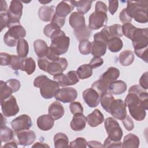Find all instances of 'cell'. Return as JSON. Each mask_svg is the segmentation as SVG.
Instances as JSON below:
<instances>
[{"label": "cell", "mask_w": 148, "mask_h": 148, "mask_svg": "<svg viewBox=\"0 0 148 148\" xmlns=\"http://www.w3.org/2000/svg\"><path fill=\"white\" fill-rule=\"evenodd\" d=\"M2 114L6 117H12L16 115L19 112V107L16 98L13 95L1 101Z\"/></svg>", "instance_id": "30bf717a"}, {"label": "cell", "mask_w": 148, "mask_h": 148, "mask_svg": "<svg viewBox=\"0 0 148 148\" xmlns=\"http://www.w3.org/2000/svg\"><path fill=\"white\" fill-rule=\"evenodd\" d=\"M54 147L56 148L69 147L68 136L62 132H58L54 136Z\"/></svg>", "instance_id": "4dcf8cb0"}, {"label": "cell", "mask_w": 148, "mask_h": 148, "mask_svg": "<svg viewBox=\"0 0 148 148\" xmlns=\"http://www.w3.org/2000/svg\"><path fill=\"white\" fill-rule=\"evenodd\" d=\"M147 6L148 2L147 1H127L125 10L128 16L132 18H133L136 22L146 23L148 21Z\"/></svg>", "instance_id": "7a4b0ae2"}, {"label": "cell", "mask_w": 148, "mask_h": 148, "mask_svg": "<svg viewBox=\"0 0 148 148\" xmlns=\"http://www.w3.org/2000/svg\"><path fill=\"white\" fill-rule=\"evenodd\" d=\"M82 96L84 102L90 108H95L99 105L100 95L94 89L92 88L86 89L83 92Z\"/></svg>", "instance_id": "e0dca14e"}, {"label": "cell", "mask_w": 148, "mask_h": 148, "mask_svg": "<svg viewBox=\"0 0 148 148\" xmlns=\"http://www.w3.org/2000/svg\"><path fill=\"white\" fill-rule=\"evenodd\" d=\"M9 20V17L7 12H2L1 13V31L3 29L7 27Z\"/></svg>", "instance_id": "91938a15"}, {"label": "cell", "mask_w": 148, "mask_h": 148, "mask_svg": "<svg viewBox=\"0 0 148 148\" xmlns=\"http://www.w3.org/2000/svg\"><path fill=\"white\" fill-rule=\"evenodd\" d=\"M107 21L108 16L106 13L95 11L89 16L88 27L91 30L98 29L105 26Z\"/></svg>", "instance_id": "8fae6325"}, {"label": "cell", "mask_w": 148, "mask_h": 148, "mask_svg": "<svg viewBox=\"0 0 148 148\" xmlns=\"http://www.w3.org/2000/svg\"><path fill=\"white\" fill-rule=\"evenodd\" d=\"M131 116L136 121H142L146 117V110L139 104H132L127 106Z\"/></svg>", "instance_id": "d4e9b609"}, {"label": "cell", "mask_w": 148, "mask_h": 148, "mask_svg": "<svg viewBox=\"0 0 148 148\" xmlns=\"http://www.w3.org/2000/svg\"><path fill=\"white\" fill-rule=\"evenodd\" d=\"M122 123L124 127L127 131H131L134 128V122L129 115L127 114L125 117L122 120Z\"/></svg>", "instance_id": "f5cc1de1"}, {"label": "cell", "mask_w": 148, "mask_h": 148, "mask_svg": "<svg viewBox=\"0 0 148 148\" xmlns=\"http://www.w3.org/2000/svg\"><path fill=\"white\" fill-rule=\"evenodd\" d=\"M79 50L82 54H89L91 51V43L88 40H82L80 41Z\"/></svg>", "instance_id": "7bdbcfd3"}, {"label": "cell", "mask_w": 148, "mask_h": 148, "mask_svg": "<svg viewBox=\"0 0 148 148\" xmlns=\"http://www.w3.org/2000/svg\"><path fill=\"white\" fill-rule=\"evenodd\" d=\"M25 36V28L21 24H17L9 28L3 36V41L8 46L13 47L17 45L20 39H24Z\"/></svg>", "instance_id": "52a82bcc"}, {"label": "cell", "mask_w": 148, "mask_h": 148, "mask_svg": "<svg viewBox=\"0 0 148 148\" xmlns=\"http://www.w3.org/2000/svg\"><path fill=\"white\" fill-rule=\"evenodd\" d=\"M69 109L73 115L78 113H83V108L82 104L79 102H72L69 105Z\"/></svg>", "instance_id": "c3c4849f"}, {"label": "cell", "mask_w": 148, "mask_h": 148, "mask_svg": "<svg viewBox=\"0 0 148 148\" xmlns=\"http://www.w3.org/2000/svg\"><path fill=\"white\" fill-rule=\"evenodd\" d=\"M14 136L13 131L6 125L1 126L0 138L2 142L10 141Z\"/></svg>", "instance_id": "74e56055"}, {"label": "cell", "mask_w": 148, "mask_h": 148, "mask_svg": "<svg viewBox=\"0 0 148 148\" xmlns=\"http://www.w3.org/2000/svg\"><path fill=\"white\" fill-rule=\"evenodd\" d=\"M140 140L139 138L133 134H128L124 136L122 147H138L139 146Z\"/></svg>", "instance_id": "f546056e"}, {"label": "cell", "mask_w": 148, "mask_h": 148, "mask_svg": "<svg viewBox=\"0 0 148 148\" xmlns=\"http://www.w3.org/2000/svg\"><path fill=\"white\" fill-rule=\"evenodd\" d=\"M34 50L39 58H43L47 56L49 47L46 42L42 39H36L34 42Z\"/></svg>", "instance_id": "4316f807"}, {"label": "cell", "mask_w": 148, "mask_h": 148, "mask_svg": "<svg viewBox=\"0 0 148 148\" xmlns=\"http://www.w3.org/2000/svg\"><path fill=\"white\" fill-rule=\"evenodd\" d=\"M87 122L91 127H95L101 124L104 121V116L98 109H95L87 117Z\"/></svg>", "instance_id": "cb8c5ba5"}, {"label": "cell", "mask_w": 148, "mask_h": 148, "mask_svg": "<svg viewBox=\"0 0 148 148\" xmlns=\"http://www.w3.org/2000/svg\"><path fill=\"white\" fill-rule=\"evenodd\" d=\"M136 27L133 25L131 23H127L123 24L122 25V32L123 34L125 35L127 38L131 39L132 35L136 29Z\"/></svg>", "instance_id": "f6af8a7d"}, {"label": "cell", "mask_w": 148, "mask_h": 148, "mask_svg": "<svg viewBox=\"0 0 148 148\" xmlns=\"http://www.w3.org/2000/svg\"><path fill=\"white\" fill-rule=\"evenodd\" d=\"M107 46L111 52L117 53L120 51L123 48V43L120 38L113 37L109 39Z\"/></svg>", "instance_id": "d6a6232c"}, {"label": "cell", "mask_w": 148, "mask_h": 148, "mask_svg": "<svg viewBox=\"0 0 148 148\" xmlns=\"http://www.w3.org/2000/svg\"><path fill=\"white\" fill-rule=\"evenodd\" d=\"M87 146L88 147H103L102 145L98 141L91 140L87 143Z\"/></svg>", "instance_id": "6125c7cd"}, {"label": "cell", "mask_w": 148, "mask_h": 148, "mask_svg": "<svg viewBox=\"0 0 148 148\" xmlns=\"http://www.w3.org/2000/svg\"><path fill=\"white\" fill-rule=\"evenodd\" d=\"M110 39L106 28H103L94 35V41L91 43V53L94 57H101L105 55L106 51L108 42Z\"/></svg>", "instance_id": "8992f818"}, {"label": "cell", "mask_w": 148, "mask_h": 148, "mask_svg": "<svg viewBox=\"0 0 148 148\" xmlns=\"http://www.w3.org/2000/svg\"><path fill=\"white\" fill-rule=\"evenodd\" d=\"M135 58L134 53L131 50H127L123 51L119 56V61L120 64L124 66L131 65Z\"/></svg>", "instance_id": "f1b7e54d"}, {"label": "cell", "mask_w": 148, "mask_h": 148, "mask_svg": "<svg viewBox=\"0 0 148 148\" xmlns=\"http://www.w3.org/2000/svg\"><path fill=\"white\" fill-rule=\"evenodd\" d=\"M32 147H49V146L45 143L36 142L32 146Z\"/></svg>", "instance_id": "03108f58"}, {"label": "cell", "mask_w": 148, "mask_h": 148, "mask_svg": "<svg viewBox=\"0 0 148 148\" xmlns=\"http://www.w3.org/2000/svg\"><path fill=\"white\" fill-rule=\"evenodd\" d=\"M103 63V60L99 57H94L90 62V66L93 69L101 66Z\"/></svg>", "instance_id": "db71d44e"}, {"label": "cell", "mask_w": 148, "mask_h": 148, "mask_svg": "<svg viewBox=\"0 0 148 148\" xmlns=\"http://www.w3.org/2000/svg\"><path fill=\"white\" fill-rule=\"evenodd\" d=\"M103 147H122V143L120 141H113L110 140L108 137L105 139L103 145Z\"/></svg>", "instance_id": "816d5d0a"}, {"label": "cell", "mask_w": 148, "mask_h": 148, "mask_svg": "<svg viewBox=\"0 0 148 148\" xmlns=\"http://www.w3.org/2000/svg\"><path fill=\"white\" fill-rule=\"evenodd\" d=\"M126 106L122 99H114L110 106L109 113L115 119L122 120L127 116Z\"/></svg>", "instance_id": "4fadbf2b"}, {"label": "cell", "mask_w": 148, "mask_h": 148, "mask_svg": "<svg viewBox=\"0 0 148 148\" xmlns=\"http://www.w3.org/2000/svg\"><path fill=\"white\" fill-rule=\"evenodd\" d=\"M51 23L54 24L60 28L64 25L65 23V18L60 17L56 15L55 13L51 20Z\"/></svg>", "instance_id": "11a10c76"}, {"label": "cell", "mask_w": 148, "mask_h": 148, "mask_svg": "<svg viewBox=\"0 0 148 148\" xmlns=\"http://www.w3.org/2000/svg\"><path fill=\"white\" fill-rule=\"evenodd\" d=\"M106 28L110 38L113 37L120 38L123 35L122 32V26L120 24H116L111 26L106 25Z\"/></svg>", "instance_id": "f35d334b"}, {"label": "cell", "mask_w": 148, "mask_h": 148, "mask_svg": "<svg viewBox=\"0 0 148 148\" xmlns=\"http://www.w3.org/2000/svg\"><path fill=\"white\" fill-rule=\"evenodd\" d=\"M51 2V1H39V2H40V3H49V2Z\"/></svg>", "instance_id": "003e7915"}, {"label": "cell", "mask_w": 148, "mask_h": 148, "mask_svg": "<svg viewBox=\"0 0 148 148\" xmlns=\"http://www.w3.org/2000/svg\"><path fill=\"white\" fill-rule=\"evenodd\" d=\"M87 119L83 113L76 114L73 116L70 125L72 130L75 131L83 130L86 125Z\"/></svg>", "instance_id": "44dd1931"}, {"label": "cell", "mask_w": 148, "mask_h": 148, "mask_svg": "<svg viewBox=\"0 0 148 148\" xmlns=\"http://www.w3.org/2000/svg\"><path fill=\"white\" fill-rule=\"evenodd\" d=\"M1 13L2 12H7L8 9V5L7 3L5 1L3 0H1Z\"/></svg>", "instance_id": "be15d7a7"}, {"label": "cell", "mask_w": 148, "mask_h": 148, "mask_svg": "<svg viewBox=\"0 0 148 148\" xmlns=\"http://www.w3.org/2000/svg\"><path fill=\"white\" fill-rule=\"evenodd\" d=\"M77 92L76 89L72 87H64L57 91L54 98L63 103H71L77 98Z\"/></svg>", "instance_id": "5bb4252c"}, {"label": "cell", "mask_w": 148, "mask_h": 148, "mask_svg": "<svg viewBox=\"0 0 148 148\" xmlns=\"http://www.w3.org/2000/svg\"><path fill=\"white\" fill-rule=\"evenodd\" d=\"M48 112L49 114L54 120H57L64 116V109L60 102L55 101L50 105L48 109Z\"/></svg>", "instance_id": "603a6c76"}, {"label": "cell", "mask_w": 148, "mask_h": 148, "mask_svg": "<svg viewBox=\"0 0 148 148\" xmlns=\"http://www.w3.org/2000/svg\"><path fill=\"white\" fill-rule=\"evenodd\" d=\"M127 88V84L124 81L115 80L109 84L108 91L114 95H120L125 92Z\"/></svg>", "instance_id": "83f0119b"}, {"label": "cell", "mask_w": 148, "mask_h": 148, "mask_svg": "<svg viewBox=\"0 0 148 148\" xmlns=\"http://www.w3.org/2000/svg\"><path fill=\"white\" fill-rule=\"evenodd\" d=\"M95 11L102 12L107 13L108 7L104 2L102 1H97L95 6Z\"/></svg>", "instance_id": "94428289"}, {"label": "cell", "mask_w": 148, "mask_h": 148, "mask_svg": "<svg viewBox=\"0 0 148 148\" xmlns=\"http://www.w3.org/2000/svg\"><path fill=\"white\" fill-rule=\"evenodd\" d=\"M19 145L26 146L31 145L36 139L35 133L31 130H24L16 132Z\"/></svg>", "instance_id": "ac0fdd59"}, {"label": "cell", "mask_w": 148, "mask_h": 148, "mask_svg": "<svg viewBox=\"0 0 148 148\" xmlns=\"http://www.w3.org/2000/svg\"><path fill=\"white\" fill-rule=\"evenodd\" d=\"M50 39L51 43L49 49L54 53L60 56L67 52L69 46L70 39L66 36L63 31L61 29L57 31L52 35Z\"/></svg>", "instance_id": "5b68a950"}, {"label": "cell", "mask_w": 148, "mask_h": 148, "mask_svg": "<svg viewBox=\"0 0 148 148\" xmlns=\"http://www.w3.org/2000/svg\"><path fill=\"white\" fill-rule=\"evenodd\" d=\"M87 143L86 139L79 137L71 142L69 146L71 147H87Z\"/></svg>", "instance_id": "7dc6e473"}, {"label": "cell", "mask_w": 148, "mask_h": 148, "mask_svg": "<svg viewBox=\"0 0 148 148\" xmlns=\"http://www.w3.org/2000/svg\"><path fill=\"white\" fill-rule=\"evenodd\" d=\"M0 60H1V65L9 66L12 61V55H10L6 53H1Z\"/></svg>", "instance_id": "f907efd6"}, {"label": "cell", "mask_w": 148, "mask_h": 148, "mask_svg": "<svg viewBox=\"0 0 148 148\" xmlns=\"http://www.w3.org/2000/svg\"><path fill=\"white\" fill-rule=\"evenodd\" d=\"M60 29H61L60 27H58L54 24L51 23L50 24H47L45 27L43 29V33L45 35L50 38L55 32H56L57 31Z\"/></svg>", "instance_id": "bcb514c9"}, {"label": "cell", "mask_w": 148, "mask_h": 148, "mask_svg": "<svg viewBox=\"0 0 148 148\" xmlns=\"http://www.w3.org/2000/svg\"><path fill=\"white\" fill-rule=\"evenodd\" d=\"M54 14L53 6H42L38 11V16L40 20L45 22L50 21Z\"/></svg>", "instance_id": "484cf974"}, {"label": "cell", "mask_w": 148, "mask_h": 148, "mask_svg": "<svg viewBox=\"0 0 148 148\" xmlns=\"http://www.w3.org/2000/svg\"><path fill=\"white\" fill-rule=\"evenodd\" d=\"M147 46L148 45L138 46L134 48L135 54L146 63L147 62Z\"/></svg>", "instance_id": "ee69618b"}, {"label": "cell", "mask_w": 148, "mask_h": 148, "mask_svg": "<svg viewBox=\"0 0 148 148\" xmlns=\"http://www.w3.org/2000/svg\"><path fill=\"white\" fill-rule=\"evenodd\" d=\"M148 72H145L143 73L139 79V83L140 87L145 90H147L148 88Z\"/></svg>", "instance_id": "6f0895ef"}, {"label": "cell", "mask_w": 148, "mask_h": 148, "mask_svg": "<svg viewBox=\"0 0 148 148\" xmlns=\"http://www.w3.org/2000/svg\"><path fill=\"white\" fill-rule=\"evenodd\" d=\"M34 86L39 88L41 96L45 99H51L54 97L60 89V85L55 80H50L45 75L37 76L34 81Z\"/></svg>", "instance_id": "6da1fadb"}, {"label": "cell", "mask_w": 148, "mask_h": 148, "mask_svg": "<svg viewBox=\"0 0 148 148\" xmlns=\"http://www.w3.org/2000/svg\"><path fill=\"white\" fill-rule=\"evenodd\" d=\"M2 147H17V145L15 141H11L6 143Z\"/></svg>", "instance_id": "e7e4bbea"}, {"label": "cell", "mask_w": 148, "mask_h": 148, "mask_svg": "<svg viewBox=\"0 0 148 148\" xmlns=\"http://www.w3.org/2000/svg\"><path fill=\"white\" fill-rule=\"evenodd\" d=\"M69 23L74 30L81 28L86 25L85 17L77 12H72L69 18Z\"/></svg>", "instance_id": "ffe728a7"}, {"label": "cell", "mask_w": 148, "mask_h": 148, "mask_svg": "<svg viewBox=\"0 0 148 148\" xmlns=\"http://www.w3.org/2000/svg\"><path fill=\"white\" fill-rule=\"evenodd\" d=\"M74 6L77 8V12L82 14H86L88 12L91 7L92 1L89 0H82V1H72Z\"/></svg>", "instance_id": "1f68e13d"}, {"label": "cell", "mask_w": 148, "mask_h": 148, "mask_svg": "<svg viewBox=\"0 0 148 148\" xmlns=\"http://www.w3.org/2000/svg\"><path fill=\"white\" fill-rule=\"evenodd\" d=\"M23 5L21 2L17 0L12 1L9 8L7 12L9 17V20L7 27L10 28L12 26L20 24V20L23 14Z\"/></svg>", "instance_id": "ba28073f"}, {"label": "cell", "mask_w": 148, "mask_h": 148, "mask_svg": "<svg viewBox=\"0 0 148 148\" xmlns=\"http://www.w3.org/2000/svg\"><path fill=\"white\" fill-rule=\"evenodd\" d=\"M29 53V46L24 39H20L17 44V53L20 57L25 58Z\"/></svg>", "instance_id": "e575fe53"}, {"label": "cell", "mask_w": 148, "mask_h": 148, "mask_svg": "<svg viewBox=\"0 0 148 148\" xmlns=\"http://www.w3.org/2000/svg\"><path fill=\"white\" fill-rule=\"evenodd\" d=\"M118 1H109V11L112 15H113L118 9Z\"/></svg>", "instance_id": "680465c9"}, {"label": "cell", "mask_w": 148, "mask_h": 148, "mask_svg": "<svg viewBox=\"0 0 148 148\" xmlns=\"http://www.w3.org/2000/svg\"><path fill=\"white\" fill-rule=\"evenodd\" d=\"M6 83L11 88L13 92H16L18 91L20 88V82L16 79H10L7 80Z\"/></svg>", "instance_id": "681fc988"}, {"label": "cell", "mask_w": 148, "mask_h": 148, "mask_svg": "<svg viewBox=\"0 0 148 148\" xmlns=\"http://www.w3.org/2000/svg\"><path fill=\"white\" fill-rule=\"evenodd\" d=\"M39 68L53 76L62 73L68 66V61L65 58H60L56 61H51L46 57L39 58L38 60Z\"/></svg>", "instance_id": "277c9868"}, {"label": "cell", "mask_w": 148, "mask_h": 148, "mask_svg": "<svg viewBox=\"0 0 148 148\" xmlns=\"http://www.w3.org/2000/svg\"><path fill=\"white\" fill-rule=\"evenodd\" d=\"M53 79L61 87L74 85L79 82L76 71H70L66 75L62 73L58 74L54 76Z\"/></svg>", "instance_id": "7c38bea8"}, {"label": "cell", "mask_w": 148, "mask_h": 148, "mask_svg": "<svg viewBox=\"0 0 148 148\" xmlns=\"http://www.w3.org/2000/svg\"><path fill=\"white\" fill-rule=\"evenodd\" d=\"M36 68V63L35 61L33 58L31 57L25 58H24L23 67V71L26 72V73L30 75L32 73L34 72Z\"/></svg>", "instance_id": "ab89813d"}, {"label": "cell", "mask_w": 148, "mask_h": 148, "mask_svg": "<svg viewBox=\"0 0 148 148\" xmlns=\"http://www.w3.org/2000/svg\"><path fill=\"white\" fill-rule=\"evenodd\" d=\"M0 92H1V101L5 99L10 95L13 92L11 88L3 80L0 82Z\"/></svg>", "instance_id": "b9f144b4"}, {"label": "cell", "mask_w": 148, "mask_h": 148, "mask_svg": "<svg viewBox=\"0 0 148 148\" xmlns=\"http://www.w3.org/2000/svg\"><path fill=\"white\" fill-rule=\"evenodd\" d=\"M114 100V97L109 91H106L100 95V102L101 105L103 108L105 110L109 113V108L112 103V102Z\"/></svg>", "instance_id": "836d02e7"}, {"label": "cell", "mask_w": 148, "mask_h": 148, "mask_svg": "<svg viewBox=\"0 0 148 148\" xmlns=\"http://www.w3.org/2000/svg\"><path fill=\"white\" fill-rule=\"evenodd\" d=\"M104 125L108 138L113 141H120L123 136V131L119 123L112 117H108L104 121Z\"/></svg>", "instance_id": "9c48e42d"}, {"label": "cell", "mask_w": 148, "mask_h": 148, "mask_svg": "<svg viewBox=\"0 0 148 148\" xmlns=\"http://www.w3.org/2000/svg\"><path fill=\"white\" fill-rule=\"evenodd\" d=\"M120 71L115 67H109L91 85V88L94 89L101 95L103 93L108 91L109 84L116 80L119 77Z\"/></svg>", "instance_id": "3957f363"}, {"label": "cell", "mask_w": 148, "mask_h": 148, "mask_svg": "<svg viewBox=\"0 0 148 148\" xmlns=\"http://www.w3.org/2000/svg\"><path fill=\"white\" fill-rule=\"evenodd\" d=\"M133 47L141 45H148V29L136 28L130 39Z\"/></svg>", "instance_id": "2e32d148"}, {"label": "cell", "mask_w": 148, "mask_h": 148, "mask_svg": "<svg viewBox=\"0 0 148 148\" xmlns=\"http://www.w3.org/2000/svg\"><path fill=\"white\" fill-rule=\"evenodd\" d=\"M32 123L31 117L27 114H21L11 122L12 129L15 132H19L24 130H28L32 127Z\"/></svg>", "instance_id": "9a60e30c"}, {"label": "cell", "mask_w": 148, "mask_h": 148, "mask_svg": "<svg viewBox=\"0 0 148 148\" xmlns=\"http://www.w3.org/2000/svg\"><path fill=\"white\" fill-rule=\"evenodd\" d=\"M76 73L79 79H86L92 76V68L89 64H83L77 68Z\"/></svg>", "instance_id": "d590c367"}, {"label": "cell", "mask_w": 148, "mask_h": 148, "mask_svg": "<svg viewBox=\"0 0 148 148\" xmlns=\"http://www.w3.org/2000/svg\"><path fill=\"white\" fill-rule=\"evenodd\" d=\"M119 19L121 23L125 24L127 23H131L132 18L130 17L126 12L125 8H124L119 14Z\"/></svg>", "instance_id": "9f6ffc18"}, {"label": "cell", "mask_w": 148, "mask_h": 148, "mask_svg": "<svg viewBox=\"0 0 148 148\" xmlns=\"http://www.w3.org/2000/svg\"><path fill=\"white\" fill-rule=\"evenodd\" d=\"M38 128L42 131H48L51 130L54 124V120L49 114H43L40 116L36 120Z\"/></svg>", "instance_id": "7402d4cb"}, {"label": "cell", "mask_w": 148, "mask_h": 148, "mask_svg": "<svg viewBox=\"0 0 148 148\" xmlns=\"http://www.w3.org/2000/svg\"><path fill=\"white\" fill-rule=\"evenodd\" d=\"M72 1H62L57 6L55 14L60 17L65 18L74 9Z\"/></svg>", "instance_id": "d6986e66"}, {"label": "cell", "mask_w": 148, "mask_h": 148, "mask_svg": "<svg viewBox=\"0 0 148 148\" xmlns=\"http://www.w3.org/2000/svg\"><path fill=\"white\" fill-rule=\"evenodd\" d=\"M73 34L79 41L82 40H88L91 34V30L88 27L85 25L81 28L75 29L73 31Z\"/></svg>", "instance_id": "8d00e7d4"}, {"label": "cell", "mask_w": 148, "mask_h": 148, "mask_svg": "<svg viewBox=\"0 0 148 148\" xmlns=\"http://www.w3.org/2000/svg\"><path fill=\"white\" fill-rule=\"evenodd\" d=\"M24 61V58H21L18 56L12 55V61L9 66L13 70L22 71Z\"/></svg>", "instance_id": "60d3db41"}]
</instances>
